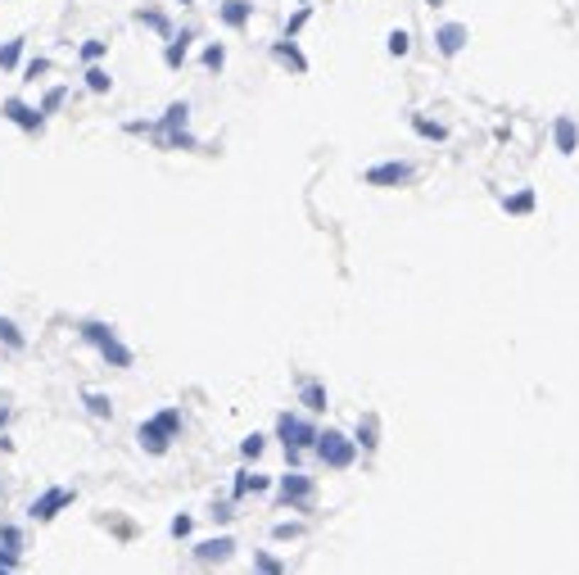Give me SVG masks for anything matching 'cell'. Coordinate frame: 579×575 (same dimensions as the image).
<instances>
[{
    "label": "cell",
    "mask_w": 579,
    "mask_h": 575,
    "mask_svg": "<svg viewBox=\"0 0 579 575\" xmlns=\"http://www.w3.org/2000/svg\"><path fill=\"white\" fill-rule=\"evenodd\" d=\"M267 485H272L267 475H258V471H240V475H236V489H231V494H236V498H244V494H263Z\"/></svg>",
    "instance_id": "e0dca14e"
},
{
    "label": "cell",
    "mask_w": 579,
    "mask_h": 575,
    "mask_svg": "<svg viewBox=\"0 0 579 575\" xmlns=\"http://www.w3.org/2000/svg\"><path fill=\"white\" fill-rule=\"evenodd\" d=\"M299 534H303L299 521H281V525H272V539H299Z\"/></svg>",
    "instance_id": "d6a6232c"
},
{
    "label": "cell",
    "mask_w": 579,
    "mask_h": 575,
    "mask_svg": "<svg viewBox=\"0 0 579 575\" xmlns=\"http://www.w3.org/2000/svg\"><path fill=\"white\" fill-rule=\"evenodd\" d=\"M249 18H254L249 0H222V5H217V23H222V28H231V32L249 28Z\"/></svg>",
    "instance_id": "8fae6325"
},
{
    "label": "cell",
    "mask_w": 579,
    "mask_h": 575,
    "mask_svg": "<svg viewBox=\"0 0 579 575\" xmlns=\"http://www.w3.org/2000/svg\"><path fill=\"white\" fill-rule=\"evenodd\" d=\"M313 480L299 471H290V475H281V503H290V507H308V498H313Z\"/></svg>",
    "instance_id": "9c48e42d"
},
{
    "label": "cell",
    "mask_w": 579,
    "mask_h": 575,
    "mask_svg": "<svg viewBox=\"0 0 579 575\" xmlns=\"http://www.w3.org/2000/svg\"><path fill=\"white\" fill-rule=\"evenodd\" d=\"M82 64H100V59L109 55V41H100V36H91V41H82Z\"/></svg>",
    "instance_id": "4316f807"
},
{
    "label": "cell",
    "mask_w": 579,
    "mask_h": 575,
    "mask_svg": "<svg viewBox=\"0 0 579 575\" xmlns=\"http://www.w3.org/2000/svg\"><path fill=\"white\" fill-rule=\"evenodd\" d=\"M59 104H64V87H50V91H45V100H41V114H55Z\"/></svg>",
    "instance_id": "e575fe53"
},
{
    "label": "cell",
    "mask_w": 579,
    "mask_h": 575,
    "mask_svg": "<svg viewBox=\"0 0 579 575\" xmlns=\"http://www.w3.org/2000/svg\"><path fill=\"white\" fill-rule=\"evenodd\" d=\"M158 145H163V150H200V141H195L186 127L181 131H158Z\"/></svg>",
    "instance_id": "ffe728a7"
},
{
    "label": "cell",
    "mask_w": 579,
    "mask_h": 575,
    "mask_svg": "<svg viewBox=\"0 0 579 575\" xmlns=\"http://www.w3.org/2000/svg\"><path fill=\"white\" fill-rule=\"evenodd\" d=\"M23 561V530L18 525H0V566L14 571Z\"/></svg>",
    "instance_id": "7c38bea8"
},
{
    "label": "cell",
    "mask_w": 579,
    "mask_h": 575,
    "mask_svg": "<svg viewBox=\"0 0 579 575\" xmlns=\"http://www.w3.org/2000/svg\"><path fill=\"white\" fill-rule=\"evenodd\" d=\"M430 5H435V9H439V5H443V0H430Z\"/></svg>",
    "instance_id": "8d00e7d4"
},
{
    "label": "cell",
    "mask_w": 579,
    "mask_h": 575,
    "mask_svg": "<svg viewBox=\"0 0 579 575\" xmlns=\"http://www.w3.org/2000/svg\"><path fill=\"white\" fill-rule=\"evenodd\" d=\"M272 55L281 59V64H290L294 72H308V59H303V50L290 41V36H281V41H272Z\"/></svg>",
    "instance_id": "9a60e30c"
},
{
    "label": "cell",
    "mask_w": 579,
    "mask_h": 575,
    "mask_svg": "<svg viewBox=\"0 0 579 575\" xmlns=\"http://www.w3.org/2000/svg\"><path fill=\"white\" fill-rule=\"evenodd\" d=\"M190 41H195V32H177V36H168V45H163V64L177 72L181 64H186V55H190Z\"/></svg>",
    "instance_id": "4fadbf2b"
},
{
    "label": "cell",
    "mask_w": 579,
    "mask_h": 575,
    "mask_svg": "<svg viewBox=\"0 0 579 575\" xmlns=\"http://www.w3.org/2000/svg\"><path fill=\"white\" fill-rule=\"evenodd\" d=\"M299 5H303V0H299Z\"/></svg>",
    "instance_id": "b9f144b4"
},
{
    "label": "cell",
    "mask_w": 579,
    "mask_h": 575,
    "mask_svg": "<svg viewBox=\"0 0 579 575\" xmlns=\"http://www.w3.org/2000/svg\"><path fill=\"white\" fill-rule=\"evenodd\" d=\"M412 131L421 141H448V127L443 122H430V118H421V114H412Z\"/></svg>",
    "instance_id": "ac0fdd59"
},
{
    "label": "cell",
    "mask_w": 579,
    "mask_h": 575,
    "mask_svg": "<svg viewBox=\"0 0 579 575\" xmlns=\"http://www.w3.org/2000/svg\"><path fill=\"white\" fill-rule=\"evenodd\" d=\"M254 566H258V571H267V575H286V566H281L272 553H258V557H254Z\"/></svg>",
    "instance_id": "836d02e7"
},
{
    "label": "cell",
    "mask_w": 579,
    "mask_h": 575,
    "mask_svg": "<svg viewBox=\"0 0 579 575\" xmlns=\"http://www.w3.org/2000/svg\"><path fill=\"white\" fill-rule=\"evenodd\" d=\"M466 41H471V28H466V23H439V28H435V50H439L443 59L462 55Z\"/></svg>",
    "instance_id": "ba28073f"
},
{
    "label": "cell",
    "mask_w": 579,
    "mask_h": 575,
    "mask_svg": "<svg viewBox=\"0 0 579 575\" xmlns=\"http://www.w3.org/2000/svg\"><path fill=\"white\" fill-rule=\"evenodd\" d=\"M502 209H507V213H516V217L534 213V190H529V186H521L516 195H507V200H502Z\"/></svg>",
    "instance_id": "d6986e66"
},
{
    "label": "cell",
    "mask_w": 579,
    "mask_h": 575,
    "mask_svg": "<svg viewBox=\"0 0 579 575\" xmlns=\"http://www.w3.org/2000/svg\"><path fill=\"white\" fill-rule=\"evenodd\" d=\"M308 18H313V5H308V0H303V5L294 9V18L286 23V32H281V36H290V41H294V36H299V32L308 28Z\"/></svg>",
    "instance_id": "83f0119b"
},
{
    "label": "cell",
    "mask_w": 579,
    "mask_h": 575,
    "mask_svg": "<svg viewBox=\"0 0 579 575\" xmlns=\"http://www.w3.org/2000/svg\"><path fill=\"white\" fill-rule=\"evenodd\" d=\"M0 498H5V485H0Z\"/></svg>",
    "instance_id": "f35d334b"
},
{
    "label": "cell",
    "mask_w": 579,
    "mask_h": 575,
    "mask_svg": "<svg viewBox=\"0 0 579 575\" xmlns=\"http://www.w3.org/2000/svg\"><path fill=\"white\" fill-rule=\"evenodd\" d=\"M0 340H5L9 349H23V335H18V326L9 322V317H0Z\"/></svg>",
    "instance_id": "4dcf8cb0"
},
{
    "label": "cell",
    "mask_w": 579,
    "mask_h": 575,
    "mask_svg": "<svg viewBox=\"0 0 579 575\" xmlns=\"http://www.w3.org/2000/svg\"><path fill=\"white\" fill-rule=\"evenodd\" d=\"M416 177L412 163H399V158H389V163H372L362 173V186H380V190H394V186H408Z\"/></svg>",
    "instance_id": "5b68a950"
},
{
    "label": "cell",
    "mask_w": 579,
    "mask_h": 575,
    "mask_svg": "<svg viewBox=\"0 0 579 575\" xmlns=\"http://www.w3.org/2000/svg\"><path fill=\"white\" fill-rule=\"evenodd\" d=\"M172 534H177V539H186V534H190V517H177V521H172Z\"/></svg>",
    "instance_id": "d590c367"
},
{
    "label": "cell",
    "mask_w": 579,
    "mask_h": 575,
    "mask_svg": "<svg viewBox=\"0 0 579 575\" xmlns=\"http://www.w3.org/2000/svg\"><path fill=\"white\" fill-rule=\"evenodd\" d=\"M181 435V408H163V412H154L150 421H141V431H136V439H141V448L145 453H168V444Z\"/></svg>",
    "instance_id": "6da1fadb"
},
{
    "label": "cell",
    "mask_w": 579,
    "mask_h": 575,
    "mask_svg": "<svg viewBox=\"0 0 579 575\" xmlns=\"http://www.w3.org/2000/svg\"><path fill=\"white\" fill-rule=\"evenodd\" d=\"M380 444V426L376 417H358V448H376Z\"/></svg>",
    "instance_id": "484cf974"
},
{
    "label": "cell",
    "mask_w": 579,
    "mask_h": 575,
    "mask_svg": "<svg viewBox=\"0 0 579 575\" xmlns=\"http://www.w3.org/2000/svg\"><path fill=\"white\" fill-rule=\"evenodd\" d=\"M313 448H317V458H322L330 471H349L353 458H358V439H349V435H340V431H322Z\"/></svg>",
    "instance_id": "277c9868"
},
{
    "label": "cell",
    "mask_w": 579,
    "mask_h": 575,
    "mask_svg": "<svg viewBox=\"0 0 579 575\" xmlns=\"http://www.w3.org/2000/svg\"><path fill=\"white\" fill-rule=\"evenodd\" d=\"M86 408H91V417H109V412H114V403H109L104 394H95V389H91V394H86Z\"/></svg>",
    "instance_id": "f546056e"
},
{
    "label": "cell",
    "mask_w": 579,
    "mask_h": 575,
    "mask_svg": "<svg viewBox=\"0 0 579 575\" xmlns=\"http://www.w3.org/2000/svg\"><path fill=\"white\" fill-rule=\"evenodd\" d=\"M86 91H95V95H109V91H114V77H109V68H100V64L86 68Z\"/></svg>",
    "instance_id": "603a6c76"
},
{
    "label": "cell",
    "mask_w": 579,
    "mask_h": 575,
    "mask_svg": "<svg viewBox=\"0 0 579 575\" xmlns=\"http://www.w3.org/2000/svg\"><path fill=\"white\" fill-rule=\"evenodd\" d=\"M23 45H28L23 36H14V41H5V45H0V68H5V72H14V68L23 64Z\"/></svg>",
    "instance_id": "cb8c5ba5"
},
{
    "label": "cell",
    "mask_w": 579,
    "mask_h": 575,
    "mask_svg": "<svg viewBox=\"0 0 579 575\" xmlns=\"http://www.w3.org/2000/svg\"><path fill=\"white\" fill-rule=\"evenodd\" d=\"M45 72H50V59L36 55V59H28V64H23V82H41Z\"/></svg>",
    "instance_id": "f1b7e54d"
},
{
    "label": "cell",
    "mask_w": 579,
    "mask_h": 575,
    "mask_svg": "<svg viewBox=\"0 0 579 575\" xmlns=\"http://www.w3.org/2000/svg\"><path fill=\"white\" fill-rule=\"evenodd\" d=\"M77 331H82V340H91V345L104 353L109 367H131V349L114 335V326H104V322H82Z\"/></svg>",
    "instance_id": "3957f363"
},
{
    "label": "cell",
    "mask_w": 579,
    "mask_h": 575,
    "mask_svg": "<svg viewBox=\"0 0 579 575\" xmlns=\"http://www.w3.org/2000/svg\"><path fill=\"white\" fill-rule=\"evenodd\" d=\"M263 448H267V435H258V431H254V435H244L240 453H244V458H258V453H263Z\"/></svg>",
    "instance_id": "1f68e13d"
},
{
    "label": "cell",
    "mask_w": 579,
    "mask_h": 575,
    "mask_svg": "<svg viewBox=\"0 0 579 575\" xmlns=\"http://www.w3.org/2000/svg\"><path fill=\"white\" fill-rule=\"evenodd\" d=\"M0 118L5 122H14V127L23 131H41L45 127V114H41V104H28V100H18V95H9V100H0Z\"/></svg>",
    "instance_id": "8992f818"
},
{
    "label": "cell",
    "mask_w": 579,
    "mask_h": 575,
    "mask_svg": "<svg viewBox=\"0 0 579 575\" xmlns=\"http://www.w3.org/2000/svg\"><path fill=\"white\" fill-rule=\"evenodd\" d=\"M552 145H557V154H575L579 150V122L570 114L552 118Z\"/></svg>",
    "instance_id": "30bf717a"
},
{
    "label": "cell",
    "mask_w": 579,
    "mask_h": 575,
    "mask_svg": "<svg viewBox=\"0 0 579 575\" xmlns=\"http://www.w3.org/2000/svg\"><path fill=\"white\" fill-rule=\"evenodd\" d=\"M258 575H267V571H258Z\"/></svg>",
    "instance_id": "60d3db41"
},
{
    "label": "cell",
    "mask_w": 579,
    "mask_h": 575,
    "mask_svg": "<svg viewBox=\"0 0 579 575\" xmlns=\"http://www.w3.org/2000/svg\"><path fill=\"white\" fill-rule=\"evenodd\" d=\"M385 50H389L394 59H403V55L412 50V32H408V28H394V32L385 36Z\"/></svg>",
    "instance_id": "d4e9b609"
},
{
    "label": "cell",
    "mask_w": 579,
    "mask_h": 575,
    "mask_svg": "<svg viewBox=\"0 0 579 575\" xmlns=\"http://www.w3.org/2000/svg\"><path fill=\"white\" fill-rule=\"evenodd\" d=\"M276 435H281V444H286V453H290V462L303 453V448H313L317 444V426L308 421V417H294V412H281L276 417Z\"/></svg>",
    "instance_id": "7a4b0ae2"
},
{
    "label": "cell",
    "mask_w": 579,
    "mask_h": 575,
    "mask_svg": "<svg viewBox=\"0 0 579 575\" xmlns=\"http://www.w3.org/2000/svg\"><path fill=\"white\" fill-rule=\"evenodd\" d=\"M231 553H236V539H231V534H217V539L195 544V557H200V561H227Z\"/></svg>",
    "instance_id": "5bb4252c"
},
{
    "label": "cell",
    "mask_w": 579,
    "mask_h": 575,
    "mask_svg": "<svg viewBox=\"0 0 579 575\" xmlns=\"http://www.w3.org/2000/svg\"><path fill=\"white\" fill-rule=\"evenodd\" d=\"M177 5H190V0H177Z\"/></svg>",
    "instance_id": "74e56055"
},
{
    "label": "cell",
    "mask_w": 579,
    "mask_h": 575,
    "mask_svg": "<svg viewBox=\"0 0 579 575\" xmlns=\"http://www.w3.org/2000/svg\"><path fill=\"white\" fill-rule=\"evenodd\" d=\"M72 498H77V494H72L68 485H55V489H45L41 498H32V503H28V517H32V521H55L59 512L72 503Z\"/></svg>",
    "instance_id": "52a82bcc"
},
{
    "label": "cell",
    "mask_w": 579,
    "mask_h": 575,
    "mask_svg": "<svg viewBox=\"0 0 579 575\" xmlns=\"http://www.w3.org/2000/svg\"><path fill=\"white\" fill-rule=\"evenodd\" d=\"M0 575H9V571H5V566H0Z\"/></svg>",
    "instance_id": "ab89813d"
},
{
    "label": "cell",
    "mask_w": 579,
    "mask_h": 575,
    "mask_svg": "<svg viewBox=\"0 0 579 575\" xmlns=\"http://www.w3.org/2000/svg\"><path fill=\"white\" fill-rule=\"evenodd\" d=\"M136 23H145L150 32H158V36H172V23H168V14H158V9H136L131 14Z\"/></svg>",
    "instance_id": "7402d4cb"
},
{
    "label": "cell",
    "mask_w": 579,
    "mask_h": 575,
    "mask_svg": "<svg viewBox=\"0 0 579 575\" xmlns=\"http://www.w3.org/2000/svg\"><path fill=\"white\" fill-rule=\"evenodd\" d=\"M299 399H303L308 412H326V385L322 381H303L299 385Z\"/></svg>",
    "instance_id": "2e32d148"
},
{
    "label": "cell",
    "mask_w": 579,
    "mask_h": 575,
    "mask_svg": "<svg viewBox=\"0 0 579 575\" xmlns=\"http://www.w3.org/2000/svg\"><path fill=\"white\" fill-rule=\"evenodd\" d=\"M200 64H204V72H222V68H227V45H222V41H208L204 55H200Z\"/></svg>",
    "instance_id": "44dd1931"
}]
</instances>
